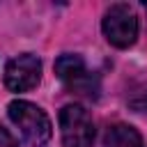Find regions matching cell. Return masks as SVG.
Returning <instances> with one entry per match:
<instances>
[{"instance_id":"obj_3","label":"cell","mask_w":147,"mask_h":147,"mask_svg":"<svg viewBox=\"0 0 147 147\" xmlns=\"http://www.w3.org/2000/svg\"><path fill=\"white\" fill-rule=\"evenodd\" d=\"M103 34L115 48H129L138 39V16L129 5H110L103 14Z\"/></svg>"},{"instance_id":"obj_7","label":"cell","mask_w":147,"mask_h":147,"mask_svg":"<svg viewBox=\"0 0 147 147\" xmlns=\"http://www.w3.org/2000/svg\"><path fill=\"white\" fill-rule=\"evenodd\" d=\"M0 147H18L16 140H14V136L7 129H2V126H0Z\"/></svg>"},{"instance_id":"obj_2","label":"cell","mask_w":147,"mask_h":147,"mask_svg":"<svg viewBox=\"0 0 147 147\" xmlns=\"http://www.w3.org/2000/svg\"><path fill=\"white\" fill-rule=\"evenodd\" d=\"M55 74L67 90L94 99L99 94V78L85 67V60L76 53H64L55 60Z\"/></svg>"},{"instance_id":"obj_8","label":"cell","mask_w":147,"mask_h":147,"mask_svg":"<svg viewBox=\"0 0 147 147\" xmlns=\"http://www.w3.org/2000/svg\"><path fill=\"white\" fill-rule=\"evenodd\" d=\"M145 7H147V5H145Z\"/></svg>"},{"instance_id":"obj_4","label":"cell","mask_w":147,"mask_h":147,"mask_svg":"<svg viewBox=\"0 0 147 147\" xmlns=\"http://www.w3.org/2000/svg\"><path fill=\"white\" fill-rule=\"evenodd\" d=\"M60 133L64 147H92L94 122L83 106H64L60 110Z\"/></svg>"},{"instance_id":"obj_1","label":"cell","mask_w":147,"mask_h":147,"mask_svg":"<svg viewBox=\"0 0 147 147\" xmlns=\"http://www.w3.org/2000/svg\"><path fill=\"white\" fill-rule=\"evenodd\" d=\"M7 110H9V119L18 126V131L28 145H32V147L48 145V140L53 136V126H51L48 115L39 106L18 99V101H11Z\"/></svg>"},{"instance_id":"obj_5","label":"cell","mask_w":147,"mask_h":147,"mask_svg":"<svg viewBox=\"0 0 147 147\" xmlns=\"http://www.w3.org/2000/svg\"><path fill=\"white\" fill-rule=\"evenodd\" d=\"M41 78V60L32 53H21L11 57L5 67V85L11 92H28L37 87Z\"/></svg>"},{"instance_id":"obj_6","label":"cell","mask_w":147,"mask_h":147,"mask_svg":"<svg viewBox=\"0 0 147 147\" xmlns=\"http://www.w3.org/2000/svg\"><path fill=\"white\" fill-rule=\"evenodd\" d=\"M106 147H145L140 133L129 124H115L106 131Z\"/></svg>"}]
</instances>
